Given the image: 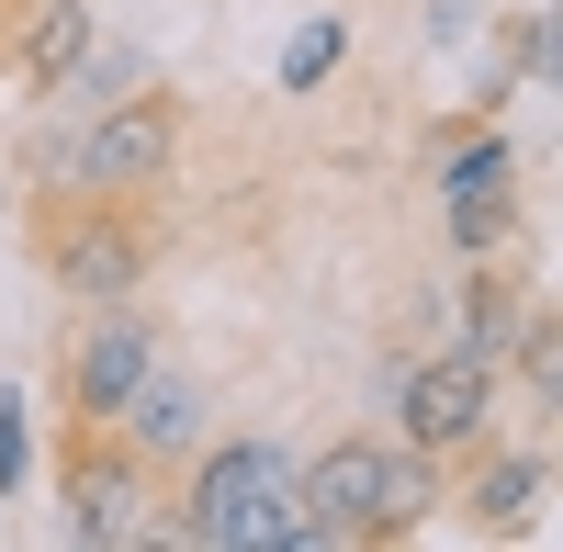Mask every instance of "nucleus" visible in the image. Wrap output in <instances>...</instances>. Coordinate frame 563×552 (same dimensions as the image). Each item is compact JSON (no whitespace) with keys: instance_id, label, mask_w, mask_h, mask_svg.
<instances>
[{"instance_id":"obj_1","label":"nucleus","mask_w":563,"mask_h":552,"mask_svg":"<svg viewBox=\"0 0 563 552\" xmlns=\"http://www.w3.org/2000/svg\"><path fill=\"white\" fill-rule=\"evenodd\" d=\"M180 552H327L316 508H305V463L282 440H225L180 463V519L147 530Z\"/></svg>"},{"instance_id":"obj_2","label":"nucleus","mask_w":563,"mask_h":552,"mask_svg":"<svg viewBox=\"0 0 563 552\" xmlns=\"http://www.w3.org/2000/svg\"><path fill=\"white\" fill-rule=\"evenodd\" d=\"M180 169V102L158 79L113 90V102H90L79 135H57L34 169V203H68V192H113V203H147L158 180Z\"/></svg>"},{"instance_id":"obj_3","label":"nucleus","mask_w":563,"mask_h":552,"mask_svg":"<svg viewBox=\"0 0 563 552\" xmlns=\"http://www.w3.org/2000/svg\"><path fill=\"white\" fill-rule=\"evenodd\" d=\"M34 260H45V283L68 305H135L147 271H158V214L113 203V192H68V203H45Z\"/></svg>"},{"instance_id":"obj_4","label":"nucleus","mask_w":563,"mask_h":552,"mask_svg":"<svg viewBox=\"0 0 563 552\" xmlns=\"http://www.w3.org/2000/svg\"><path fill=\"white\" fill-rule=\"evenodd\" d=\"M57 508H68V541L79 552H135L158 519V485H147V463L124 451V429H90V418H68V440H57Z\"/></svg>"},{"instance_id":"obj_5","label":"nucleus","mask_w":563,"mask_h":552,"mask_svg":"<svg viewBox=\"0 0 563 552\" xmlns=\"http://www.w3.org/2000/svg\"><path fill=\"white\" fill-rule=\"evenodd\" d=\"M395 440L429 451V463H474V451L496 440V373L462 350H429L395 373Z\"/></svg>"},{"instance_id":"obj_6","label":"nucleus","mask_w":563,"mask_h":552,"mask_svg":"<svg viewBox=\"0 0 563 552\" xmlns=\"http://www.w3.org/2000/svg\"><path fill=\"white\" fill-rule=\"evenodd\" d=\"M90 328L68 339V373H57V395H68V418H90V429H113V406L147 384V361H158V328L135 305H79Z\"/></svg>"},{"instance_id":"obj_7","label":"nucleus","mask_w":563,"mask_h":552,"mask_svg":"<svg viewBox=\"0 0 563 552\" xmlns=\"http://www.w3.org/2000/svg\"><path fill=\"white\" fill-rule=\"evenodd\" d=\"M113 429H124V451H135L147 474H158V463H192V451H203V384L169 373V361H147V384L113 406Z\"/></svg>"},{"instance_id":"obj_8","label":"nucleus","mask_w":563,"mask_h":552,"mask_svg":"<svg viewBox=\"0 0 563 552\" xmlns=\"http://www.w3.org/2000/svg\"><path fill=\"white\" fill-rule=\"evenodd\" d=\"M305 508H316L327 552L372 541V519H384V440H327L316 463H305Z\"/></svg>"},{"instance_id":"obj_9","label":"nucleus","mask_w":563,"mask_h":552,"mask_svg":"<svg viewBox=\"0 0 563 552\" xmlns=\"http://www.w3.org/2000/svg\"><path fill=\"white\" fill-rule=\"evenodd\" d=\"M79 57H90V12L79 0H23L12 34H0V68H12L23 90H57Z\"/></svg>"},{"instance_id":"obj_10","label":"nucleus","mask_w":563,"mask_h":552,"mask_svg":"<svg viewBox=\"0 0 563 552\" xmlns=\"http://www.w3.org/2000/svg\"><path fill=\"white\" fill-rule=\"evenodd\" d=\"M541 496H552V463L541 451H474V485H462V519L474 530H530L541 519Z\"/></svg>"},{"instance_id":"obj_11","label":"nucleus","mask_w":563,"mask_h":552,"mask_svg":"<svg viewBox=\"0 0 563 552\" xmlns=\"http://www.w3.org/2000/svg\"><path fill=\"white\" fill-rule=\"evenodd\" d=\"M507 339H519V283H507L496 260H474V283H462V316H451V350L462 361H507Z\"/></svg>"},{"instance_id":"obj_12","label":"nucleus","mask_w":563,"mask_h":552,"mask_svg":"<svg viewBox=\"0 0 563 552\" xmlns=\"http://www.w3.org/2000/svg\"><path fill=\"white\" fill-rule=\"evenodd\" d=\"M507 238H519V192L507 180H451V249L462 260H507Z\"/></svg>"},{"instance_id":"obj_13","label":"nucleus","mask_w":563,"mask_h":552,"mask_svg":"<svg viewBox=\"0 0 563 552\" xmlns=\"http://www.w3.org/2000/svg\"><path fill=\"white\" fill-rule=\"evenodd\" d=\"M429 508H440V463L429 451H384V519H372V541H406V530H429Z\"/></svg>"},{"instance_id":"obj_14","label":"nucleus","mask_w":563,"mask_h":552,"mask_svg":"<svg viewBox=\"0 0 563 552\" xmlns=\"http://www.w3.org/2000/svg\"><path fill=\"white\" fill-rule=\"evenodd\" d=\"M496 373H519L541 406L563 395V316H552V305H519V339H507V361H496Z\"/></svg>"},{"instance_id":"obj_15","label":"nucleus","mask_w":563,"mask_h":552,"mask_svg":"<svg viewBox=\"0 0 563 552\" xmlns=\"http://www.w3.org/2000/svg\"><path fill=\"white\" fill-rule=\"evenodd\" d=\"M507 169H519V147L496 135V113H474V124L440 135V192H451V180H507Z\"/></svg>"},{"instance_id":"obj_16","label":"nucleus","mask_w":563,"mask_h":552,"mask_svg":"<svg viewBox=\"0 0 563 552\" xmlns=\"http://www.w3.org/2000/svg\"><path fill=\"white\" fill-rule=\"evenodd\" d=\"M339 45H350L339 23H305L294 45H282V90H316V79H339Z\"/></svg>"},{"instance_id":"obj_17","label":"nucleus","mask_w":563,"mask_h":552,"mask_svg":"<svg viewBox=\"0 0 563 552\" xmlns=\"http://www.w3.org/2000/svg\"><path fill=\"white\" fill-rule=\"evenodd\" d=\"M34 474V406H23V384L0 395V485H23Z\"/></svg>"},{"instance_id":"obj_18","label":"nucleus","mask_w":563,"mask_h":552,"mask_svg":"<svg viewBox=\"0 0 563 552\" xmlns=\"http://www.w3.org/2000/svg\"><path fill=\"white\" fill-rule=\"evenodd\" d=\"M507 79H552V23H541V12L507 23Z\"/></svg>"}]
</instances>
